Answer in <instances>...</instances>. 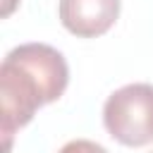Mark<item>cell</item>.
I'll use <instances>...</instances> for the list:
<instances>
[{
    "instance_id": "277c9868",
    "label": "cell",
    "mask_w": 153,
    "mask_h": 153,
    "mask_svg": "<svg viewBox=\"0 0 153 153\" xmlns=\"http://www.w3.org/2000/svg\"><path fill=\"white\" fill-rule=\"evenodd\" d=\"M57 153H108V151L91 139H74V141H67Z\"/></svg>"
},
{
    "instance_id": "7a4b0ae2",
    "label": "cell",
    "mask_w": 153,
    "mask_h": 153,
    "mask_svg": "<svg viewBox=\"0 0 153 153\" xmlns=\"http://www.w3.org/2000/svg\"><path fill=\"white\" fill-rule=\"evenodd\" d=\"M103 124L122 146L153 143V84L136 81L112 91L103 105Z\"/></svg>"
},
{
    "instance_id": "6da1fadb",
    "label": "cell",
    "mask_w": 153,
    "mask_h": 153,
    "mask_svg": "<svg viewBox=\"0 0 153 153\" xmlns=\"http://www.w3.org/2000/svg\"><path fill=\"white\" fill-rule=\"evenodd\" d=\"M69 84L65 55L48 43H22L0 65V131L2 153L12 148V134L26 127L33 115L62 98Z\"/></svg>"
},
{
    "instance_id": "5b68a950",
    "label": "cell",
    "mask_w": 153,
    "mask_h": 153,
    "mask_svg": "<svg viewBox=\"0 0 153 153\" xmlns=\"http://www.w3.org/2000/svg\"><path fill=\"white\" fill-rule=\"evenodd\" d=\"M17 5H19V0H2V17H10Z\"/></svg>"
},
{
    "instance_id": "3957f363",
    "label": "cell",
    "mask_w": 153,
    "mask_h": 153,
    "mask_svg": "<svg viewBox=\"0 0 153 153\" xmlns=\"http://www.w3.org/2000/svg\"><path fill=\"white\" fill-rule=\"evenodd\" d=\"M122 0H60L62 26L76 38H98L108 33L120 17Z\"/></svg>"
}]
</instances>
